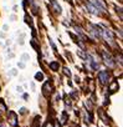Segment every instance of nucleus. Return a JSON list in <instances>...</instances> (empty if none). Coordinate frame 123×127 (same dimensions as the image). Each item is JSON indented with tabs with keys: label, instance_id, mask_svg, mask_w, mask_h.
Returning <instances> with one entry per match:
<instances>
[{
	"label": "nucleus",
	"instance_id": "2eb2a0df",
	"mask_svg": "<svg viewBox=\"0 0 123 127\" xmlns=\"http://www.w3.org/2000/svg\"><path fill=\"white\" fill-rule=\"evenodd\" d=\"M68 1H70V3H72V1H71V0H68Z\"/></svg>",
	"mask_w": 123,
	"mask_h": 127
},
{
	"label": "nucleus",
	"instance_id": "9b49d317",
	"mask_svg": "<svg viewBox=\"0 0 123 127\" xmlns=\"http://www.w3.org/2000/svg\"><path fill=\"white\" fill-rule=\"evenodd\" d=\"M63 71H65V75H67V76H71V72H70V70L67 69V67H65Z\"/></svg>",
	"mask_w": 123,
	"mask_h": 127
},
{
	"label": "nucleus",
	"instance_id": "39448f33",
	"mask_svg": "<svg viewBox=\"0 0 123 127\" xmlns=\"http://www.w3.org/2000/svg\"><path fill=\"white\" fill-rule=\"evenodd\" d=\"M49 66H50V69H51L52 71H59V67H60V65H59L57 61H52Z\"/></svg>",
	"mask_w": 123,
	"mask_h": 127
},
{
	"label": "nucleus",
	"instance_id": "4468645a",
	"mask_svg": "<svg viewBox=\"0 0 123 127\" xmlns=\"http://www.w3.org/2000/svg\"><path fill=\"white\" fill-rule=\"evenodd\" d=\"M31 45H32V46H34V47H35V49H39V47H37V45H36V44H35V42H34V40H32V41H31Z\"/></svg>",
	"mask_w": 123,
	"mask_h": 127
},
{
	"label": "nucleus",
	"instance_id": "f03ea898",
	"mask_svg": "<svg viewBox=\"0 0 123 127\" xmlns=\"http://www.w3.org/2000/svg\"><path fill=\"white\" fill-rule=\"evenodd\" d=\"M9 117H10V120H9V121H10V123H11V126H14V127H16L18 126V116H16V114H15V112H12V111H10L9 112Z\"/></svg>",
	"mask_w": 123,
	"mask_h": 127
},
{
	"label": "nucleus",
	"instance_id": "9d476101",
	"mask_svg": "<svg viewBox=\"0 0 123 127\" xmlns=\"http://www.w3.org/2000/svg\"><path fill=\"white\" fill-rule=\"evenodd\" d=\"M66 120H67V114H66V112H65V114L62 115V123H66Z\"/></svg>",
	"mask_w": 123,
	"mask_h": 127
},
{
	"label": "nucleus",
	"instance_id": "6e6552de",
	"mask_svg": "<svg viewBox=\"0 0 123 127\" xmlns=\"http://www.w3.org/2000/svg\"><path fill=\"white\" fill-rule=\"evenodd\" d=\"M51 4L54 5V7L56 9V13H59V14H60V13H61V7L56 4V1H55V0H51Z\"/></svg>",
	"mask_w": 123,
	"mask_h": 127
},
{
	"label": "nucleus",
	"instance_id": "7ed1b4c3",
	"mask_svg": "<svg viewBox=\"0 0 123 127\" xmlns=\"http://www.w3.org/2000/svg\"><path fill=\"white\" fill-rule=\"evenodd\" d=\"M102 56H103V60H105V62H106L107 65H110V66H113V65H114L112 57H111L110 55H107L106 51H102Z\"/></svg>",
	"mask_w": 123,
	"mask_h": 127
},
{
	"label": "nucleus",
	"instance_id": "423d86ee",
	"mask_svg": "<svg viewBox=\"0 0 123 127\" xmlns=\"http://www.w3.org/2000/svg\"><path fill=\"white\" fill-rule=\"evenodd\" d=\"M86 6H87V9H90V11H91L92 14H98L97 9H96V7L93 6L92 4H90V3H86Z\"/></svg>",
	"mask_w": 123,
	"mask_h": 127
},
{
	"label": "nucleus",
	"instance_id": "1a4fd4ad",
	"mask_svg": "<svg viewBox=\"0 0 123 127\" xmlns=\"http://www.w3.org/2000/svg\"><path fill=\"white\" fill-rule=\"evenodd\" d=\"M35 79L36 80H42V79H44V75H42L41 72H37V74L35 75Z\"/></svg>",
	"mask_w": 123,
	"mask_h": 127
},
{
	"label": "nucleus",
	"instance_id": "0eeeda50",
	"mask_svg": "<svg viewBox=\"0 0 123 127\" xmlns=\"http://www.w3.org/2000/svg\"><path fill=\"white\" fill-rule=\"evenodd\" d=\"M40 116H36L35 118H34V123H32V126L31 127H39V125H40Z\"/></svg>",
	"mask_w": 123,
	"mask_h": 127
},
{
	"label": "nucleus",
	"instance_id": "f257e3e1",
	"mask_svg": "<svg viewBox=\"0 0 123 127\" xmlns=\"http://www.w3.org/2000/svg\"><path fill=\"white\" fill-rule=\"evenodd\" d=\"M98 79L101 81V84H107L108 79H110V72L108 71H101L98 74Z\"/></svg>",
	"mask_w": 123,
	"mask_h": 127
},
{
	"label": "nucleus",
	"instance_id": "f8f14e48",
	"mask_svg": "<svg viewBox=\"0 0 123 127\" xmlns=\"http://www.w3.org/2000/svg\"><path fill=\"white\" fill-rule=\"evenodd\" d=\"M0 108H1L3 111H6V107H5V105L3 102H0Z\"/></svg>",
	"mask_w": 123,
	"mask_h": 127
},
{
	"label": "nucleus",
	"instance_id": "ddd939ff",
	"mask_svg": "<svg viewBox=\"0 0 123 127\" xmlns=\"http://www.w3.org/2000/svg\"><path fill=\"white\" fill-rule=\"evenodd\" d=\"M45 127H54V126H52V122H50V123L47 122V123L45 125Z\"/></svg>",
	"mask_w": 123,
	"mask_h": 127
},
{
	"label": "nucleus",
	"instance_id": "20e7f679",
	"mask_svg": "<svg viewBox=\"0 0 123 127\" xmlns=\"http://www.w3.org/2000/svg\"><path fill=\"white\" fill-rule=\"evenodd\" d=\"M42 91H44V95L47 97V96H50V94H51V91H52V88H51V86L49 85V82H46V84L44 85V87H42Z\"/></svg>",
	"mask_w": 123,
	"mask_h": 127
}]
</instances>
